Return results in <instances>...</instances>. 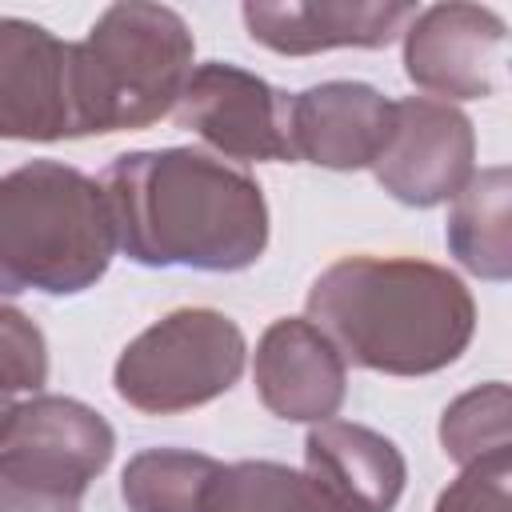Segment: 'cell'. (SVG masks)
Here are the masks:
<instances>
[{"label": "cell", "instance_id": "cell-1", "mask_svg": "<svg viewBox=\"0 0 512 512\" xmlns=\"http://www.w3.org/2000/svg\"><path fill=\"white\" fill-rule=\"evenodd\" d=\"M116 248L140 268L244 272L268 248L256 176L200 148L120 152L100 176Z\"/></svg>", "mask_w": 512, "mask_h": 512}, {"label": "cell", "instance_id": "cell-2", "mask_svg": "<svg viewBox=\"0 0 512 512\" xmlns=\"http://www.w3.org/2000/svg\"><path fill=\"white\" fill-rule=\"evenodd\" d=\"M304 308L344 364L384 376L444 372L476 336L468 284L416 256H340L312 280Z\"/></svg>", "mask_w": 512, "mask_h": 512}, {"label": "cell", "instance_id": "cell-3", "mask_svg": "<svg viewBox=\"0 0 512 512\" xmlns=\"http://www.w3.org/2000/svg\"><path fill=\"white\" fill-rule=\"evenodd\" d=\"M116 228L100 180L64 160L0 176V296H80L104 280Z\"/></svg>", "mask_w": 512, "mask_h": 512}, {"label": "cell", "instance_id": "cell-4", "mask_svg": "<svg viewBox=\"0 0 512 512\" xmlns=\"http://www.w3.org/2000/svg\"><path fill=\"white\" fill-rule=\"evenodd\" d=\"M196 36L168 4H108L72 44L76 136L136 132L164 120L192 72Z\"/></svg>", "mask_w": 512, "mask_h": 512}, {"label": "cell", "instance_id": "cell-5", "mask_svg": "<svg viewBox=\"0 0 512 512\" xmlns=\"http://www.w3.org/2000/svg\"><path fill=\"white\" fill-rule=\"evenodd\" d=\"M112 452L116 432L92 404L56 392L20 400L0 432V512H80Z\"/></svg>", "mask_w": 512, "mask_h": 512}, {"label": "cell", "instance_id": "cell-6", "mask_svg": "<svg viewBox=\"0 0 512 512\" xmlns=\"http://www.w3.org/2000/svg\"><path fill=\"white\" fill-rule=\"evenodd\" d=\"M244 364L248 340L228 312L176 308L124 344L112 388L144 416H176L232 392Z\"/></svg>", "mask_w": 512, "mask_h": 512}, {"label": "cell", "instance_id": "cell-7", "mask_svg": "<svg viewBox=\"0 0 512 512\" xmlns=\"http://www.w3.org/2000/svg\"><path fill=\"white\" fill-rule=\"evenodd\" d=\"M404 76L432 100H488L500 88L508 24L488 4H428L404 28Z\"/></svg>", "mask_w": 512, "mask_h": 512}, {"label": "cell", "instance_id": "cell-8", "mask_svg": "<svg viewBox=\"0 0 512 512\" xmlns=\"http://www.w3.org/2000/svg\"><path fill=\"white\" fill-rule=\"evenodd\" d=\"M284 100L288 92L272 88L264 76L228 60H204L188 72L172 116L180 128L216 148L220 160L280 164L292 160L284 136Z\"/></svg>", "mask_w": 512, "mask_h": 512}, {"label": "cell", "instance_id": "cell-9", "mask_svg": "<svg viewBox=\"0 0 512 512\" xmlns=\"http://www.w3.org/2000/svg\"><path fill=\"white\" fill-rule=\"evenodd\" d=\"M476 172V128L444 100L404 96L384 152L372 164L376 184L404 208L448 204Z\"/></svg>", "mask_w": 512, "mask_h": 512}, {"label": "cell", "instance_id": "cell-10", "mask_svg": "<svg viewBox=\"0 0 512 512\" xmlns=\"http://www.w3.org/2000/svg\"><path fill=\"white\" fill-rule=\"evenodd\" d=\"M396 120V100L364 80H320L284 100L288 152L328 172L372 168Z\"/></svg>", "mask_w": 512, "mask_h": 512}, {"label": "cell", "instance_id": "cell-11", "mask_svg": "<svg viewBox=\"0 0 512 512\" xmlns=\"http://www.w3.org/2000/svg\"><path fill=\"white\" fill-rule=\"evenodd\" d=\"M0 140H76L72 44L20 16H0Z\"/></svg>", "mask_w": 512, "mask_h": 512}, {"label": "cell", "instance_id": "cell-12", "mask_svg": "<svg viewBox=\"0 0 512 512\" xmlns=\"http://www.w3.org/2000/svg\"><path fill=\"white\" fill-rule=\"evenodd\" d=\"M252 384L276 420L324 424L344 408L348 364L308 316H280L256 340Z\"/></svg>", "mask_w": 512, "mask_h": 512}, {"label": "cell", "instance_id": "cell-13", "mask_svg": "<svg viewBox=\"0 0 512 512\" xmlns=\"http://www.w3.org/2000/svg\"><path fill=\"white\" fill-rule=\"evenodd\" d=\"M256 44L280 56L332 48H388L404 36L416 4L408 0H248L240 8Z\"/></svg>", "mask_w": 512, "mask_h": 512}, {"label": "cell", "instance_id": "cell-14", "mask_svg": "<svg viewBox=\"0 0 512 512\" xmlns=\"http://www.w3.org/2000/svg\"><path fill=\"white\" fill-rule=\"evenodd\" d=\"M304 472L352 512H396L408 484V460L392 436L336 416L308 428Z\"/></svg>", "mask_w": 512, "mask_h": 512}, {"label": "cell", "instance_id": "cell-15", "mask_svg": "<svg viewBox=\"0 0 512 512\" xmlns=\"http://www.w3.org/2000/svg\"><path fill=\"white\" fill-rule=\"evenodd\" d=\"M444 244L480 280L504 284L512 276V172L504 164L472 172L452 196Z\"/></svg>", "mask_w": 512, "mask_h": 512}, {"label": "cell", "instance_id": "cell-16", "mask_svg": "<svg viewBox=\"0 0 512 512\" xmlns=\"http://www.w3.org/2000/svg\"><path fill=\"white\" fill-rule=\"evenodd\" d=\"M204 512H352L312 472L280 460L224 464Z\"/></svg>", "mask_w": 512, "mask_h": 512}, {"label": "cell", "instance_id": "cell-17", "mask_svg": "<svg viewBox=\"0 0 512 512\" xmlns=\"http://www.w3.org/2000/svg\"><path fill=\"white\" fill-rule=\"evenodd\" d=\"M220 460L192 448H144L120 472L128 512H204L220 476Z\"/></svg>", "mask_w": 512, "mask_h": 512}, {"label": "cell", "instance_id": "cell-18", "mask_svg": "<svg viewBox=\"0 0 512 512\" xmlns=\"http://www.w3.org/2000/svg\"><path fill=\"white\" fill-rule=\"evenodd\" d=\"M440 444L460 468L512 460V392L504 380L460 392L440 412Z\"/></svg>", "mask_w": 512, "mask_h": 512}, {"label": "cell", "instance_id": "cell-19", "mask_svg": "<svg viewBox=\"0 0 512 512\" xmlns=\"http://www.w3.org/2000/svg\"><path fill=\"white\" fill-rule=\"evenodd\" d=\"M44 384H48V340L40 324L20 308L0 304V392L36 396Z\"/></svg>", "mask_w": 512, "mask_h": 512}, {"label": "cell", "instance_id": "cell-20", "mask_svg": "<svg viewBox=\"0 0 512 512\" xmlns=\"http://www.w3.org/2000/svg\"><path fill=\"white\" fill-rule=\"evenodd\" d=\"M432 512H512V460L472 464L436 496Z\"/></svg>", "mask_w": 512, "mask_h": 512}, {"label": "cell", "instance_id": "cell-21", "mask_svg": "<svg viewBox=\"0 0 512 512\" xmlns=\"http://www.w3.org/2000/svg\"><path fill=\"white\" fill-rule=\"evenodd\" d=\"M12 408H16V400L0 392V432H4V424H8V416H12Z\"/></svg>", "mask_w": 512, "mask_h": 512}]
</instances>
